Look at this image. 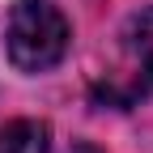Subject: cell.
Returning a JSON list of instances; mask_svg holds the SVG:
<instances>
[{
	"label": "cell",
	"mask_w": 153,
	"mask_h": 153,
	"mask_svg": "<svg viewBox=\"0 0 153 153\" xmlns=\"http://www.w3.org/2000/svg\"><path fill=\"white\" fill-rule=\"evenodd\" d=\"M68 17L51 0H17L4 22V47L13 68L47 72L68 55Z\"/></svg>",
	"instance_id": "cell-1"
},
{
	"label": "cell",
	"mask_w": 153,
	"mask_h": 153,
	"mask_svg": "<svg viewBox=\"0 0 153 153\" xmlns=\"http://www.w3.org/2000/svg\"><path fill=\"white\" fill-rule=\"evenodd\" d=\"M0 153H51V128L43 119H13L0 128Z\"/></svg>",
	"instance_id": "cell-2"
},
{
	"label": "cell",
	"mask_w": 153,
	"mask_h": 153,
	"mask_svg": "<svg viewBox=\"0 0 153 153\" xmlns=\"http://www.w3.org/2000/svg\"><path fill=\"white\" fill-rule=\"evenodd\" d=\"M68 153H102V149H94V145H72Z\"/></svg>",
	"instance_id": "cell-3"
}]
</instances>
